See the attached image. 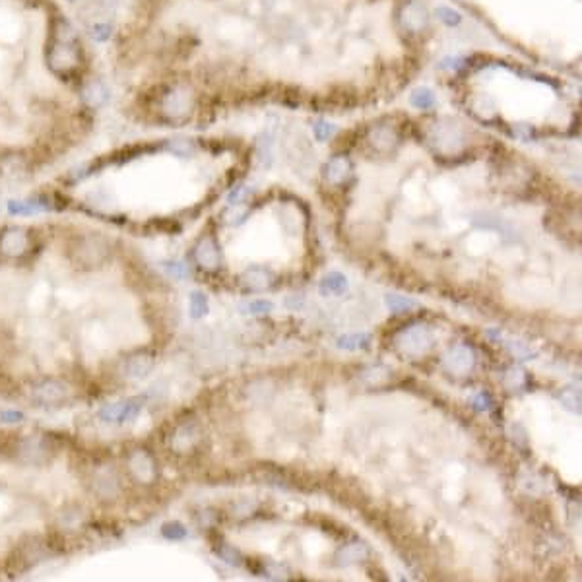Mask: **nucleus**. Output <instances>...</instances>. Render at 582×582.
<instances>
[{"instance_id":"obj_1","label":"nucleus","mask_w":582,"mask_h":582,"mask_svg":"<svg viewBox=\"0 0 582 582\" xmlns=\"http://www.w3.org/2000/svg\"><path fill=\"white\" fill-rule=\"evenodd\" d=\"M45 65L51 74L70 80L80 74L83 66V49L72 22L65 16H53L45 43Z\"/></svg>"},{"instance_id":"obj_2","label":"nucleus","mask_w":582,"mask_h":582,"mask_svg":"<svg viewBox=\"0 0 582 582\" xmlns=\"http://www.w3.org/2000/svg\"><path fill=\"white\" fill-rule=\"evenodd\" d=\"M74 260L80 262L82 266L93 268V266H102L105 260L109 259V243L103 239L102 235H82L76 247L72 249Z\"/></svg>"},{"instance_id":"obj_3","label":"nucleus","mask_w":582,"mask_h":582,"mask_svg":"<svg viewBox=\"0 0 582 582\" xmlns=\"http://www.w3.org/2000/svg\"><path fill=\"white\" fill-rule=\"evenodd\" d=\"M396 342L400 351H404L406 355H412V357H419V355H426L427 351L433 348L435 336L431 328L426 324H414L404 332H400Z\"/></svg>"},{"instance_id":"obj_4","label":"nucleus","mask_w":582,"mask_h":582,"mask_svg":"<svg viewBox=\"0 0 582 582\" xmlns=\"http://www.w3.org/2000/svg\"><path fill=\"white\" fill-rule=\"evenodd\" d=\"M90 485H92V493L99 501L117 499L120 493L119 471L111 464H102L92 471Z\"/></svg>"},{"instance_id":"obj_5","label":"nucleus","mask_w":582,"mask_h":582,"mask_svg":"<svg viewBox=\"0 0 582 582\" xmlns=\"http://www.w3.org/2000/svg\"><path fill=\"white\" fill-rule=\"evenodd\" d=\"M194 107V93L186 86H175L161 97V113L169 120H183Z\"/></svg>"},{"instance_id":"obj_6","label":"nucleus","mask_w":582,"mask_h":582,"mask_svg":"<svg viewBox=\"0 0 582 582\" xmlns=\"http://www.w3.org/2000/svg\"><path fill=\"white\" fill-rule=\"evenodd\" d=\"M29 394L41 406H60L70 398V387L58 379H43L31 385Z\"/></svg>"},{"instance_id":"obj_7","label":"nucleus","mask_w":582,"mask_h":582,"mask_svg":"<svg viewBox=\"0 0 582 582\" xmlns=\"http://www.w3.org/2000/svg\"><path fill=\"white\" fill-rule=\"evenodd\" d=\"M80 102L86 109L99 111L111 102V88L102 78H88L80 86Z\"/></svg>"},{"instance_id":"obj_8","label":"nucleus","mask_w":582,"mask_h":582,"mask_svg":"<svg viewBox=\"0 0 582 582\" xmlns=\"http://www.w3.org/2000/svg\"><path fill=\"white\" fill-rule=\"evenodd\" d=\"M16 458L22 464H28V466H39V464L47 462V458H49L47 439L39 437V435L22 437L16 443Z\"/></svg>"},{"instance_id":"obj_9","label":"nucleus","mask_w":582,"mask_h":582,"mask_svg":"<svg viewBox=\"0 0 582 582\" xmlns=\"http://www.w3.org/2000/svg\"><path fill=\"white\" fill-rule=\"evenodd\" d=\"M29 243H31V237H29L28 229H24V227H8L0 235V252L4 257L16 259V257H22V254L28 252Z\"/></svg>"},{"instance_id":"obj_10","label":"nucleus","mask_w":582,"mask_h":582,"mask_svg":"<svg viewBox=\"0 0 582 582\" xmlns=\"http://www.w3.org/2000/svg\"><path fill=\"white\" fill-rule=\"evenodd\" d=\"M127 468H129L130 476L140 483H152L156 480V460L152 458V454L142 448H136L129 454Z\"/></svg>"},{"instance_id":"obj_11","label":"nucleus","mask_w":582,"mask_h":582,"mask_svg":"<svg viewBox=\"0 0 582 582\" xmlns=\"http://www.w3.org/2000/svg\"><path fill=\"white\" fill-rule=\"evenodd\" d=\"M433 144L441 152L453 154L462 148L464 136L460 129L453 122H439L433 129Z\"/></svg>"},{"instance_id":"obj_12","label":"nucleus","mask_w":582,"mask_h":582,"mask_svg":"<svg viewBox=\"0 0 582 582\" xmlns=\"http://www.w3.org/2000/svg\"><path fill=\"white\" fill-rule=\"evenodd\" d=\"M156 367V357L152 353H134L122 361V375L130 380H142Z\"/></svg>"},{"instance_id":"obj_13","label":"nucleus","mask_w":582,"mask_h":582,"mask_svg":"<svg viewBox=\"0 0 582 582\" xmlns=\"http://www.w3.org/2000/svg\"><path fill=\"white\" fill-rule=\"evenodd\" d=\"M444 367L454 373V375H466L470 373L474 363H476V355L468 346H454L453 350L446 351L444 355Z\"/></svg>"},{"instance_id":"obj_14","label":"nucleus","mask_w":582,"mask_h":582,"mask_svg":"<svg viewBox=\"0 0 582 582\" xmlns=\"http://www.w3.org/2000/svg\"><path fill=\"white\" fill-rule=\"evenodd\" d=\"M196 260L198 264L206 270H216L220 264V249L216 245L213 237H204L198 245H196Z\"/></svg>"},{"instance_id":"obj_15","label":"nucleus","mask_w":582,"mask_h":582,"mask_svg":"<svg viewBox=\"0 0 582 582\" xmlns=\"http://www.w3.org/2000/svg\"><path fill=\"white\" fill-rule=\"evenodd\" d=\"M198 439H200L198 426L196 423H185V426H181L175 431L173 439H171V446L175 448L177 453H186V451H191L194 444L198 443Z\"/></svg>"},{"instance_id":"obj_16","label":"nucleus","mask_w":582,"mask_h":582,"mask_svg":"<svg viewBox=\"0 0 582 582\" xmlns=\"http://www.w3.org/2000/svg\"><path fill=\"white\" fill-rule=\"evenodd\" d=\"M427 19H429L427 10L421 4H417V2H410L402 10V24L410 31H419V29L426 28Z\"/></svg>"},{"instance_id":"obj_17","label":"nucleus","mask_w":582,"mask_h":582,"mask_svg":"<svg viewBox=\"0 0 582 582\" xmlns=\"http://www.w3.org/2000/svg\"><path fill=\"white\" fill-rule=\"evenodd\" d=\"M348 289H350V282H348V277L343 276L342 272H328L321 280V284H318V291L324 297L342 296Z\"/></svg>"},{"instance_id":"obj_18","label":"nucleus","mask_w":582,"mask_h":582,"mask_svg":"<svg viewBox=\"0 0 582 582\" xmlns=\"http://www.w3.org/2000/svg\"><path fill=\"white\" fill-rule=\"evenodd\" d=\"M350 171L351 165L350 161H348V157H332V159L326 163V167H324V179H326L330 185H340V183H343V181L350 177Z\"/></svg>"},{"instance_id":"obj_19","label":"nucleus","mask_w":582,"mask_h":582,"mask_svg":"<svg viewBox=\"0 0 582 582\" xmlns=\"http://www.w3.org/2000/svg\"><path fill=\"white\" fill-rule=\"evenodd\" d=\"M272 284V276L266 268L260 266H252V268L245 270L243 274V286L249 287L252 291H264L266 287Z\"/></svg>"},{"instance_id":"obj_20","label":"nucleus","mask_w":582,"mask_h":582,"mask_svg":"<svg viewBox=\"0 0 582 582\" xmlns=\"http://www.w3.org/2000/svg\"><path fill=\"white\" fill-rule=\"evenodd\" d=\"M369 342L371 336L367 332H350L336 338V348L343 351H359L365 350Z\"/></svg>"},{"instance_id":"obj_21","label":"nucleus","mask_w":582,"mask_h":582,"mask_svg":"<svg viewBox=\"0 0 582 582\" xmlns=\"http://www.w3.org/2000/svg\"><path fill=\"white\" fill-rule=\"evenodd\" d=\"M396 132L392 130V127L388 124H382V127H377V129L371 132V144L375 146L380 152H388L396 146Z\"/></svg>"},{"instance_id":"obj_22","label":"nucleus","mask_w":582,"mask_h":582,"mask_svg":"<svg viewBox=\"0 0 582 582\" xmlns=\"http://www.w3.org/2000/svg\"><path fill=\"white\" fill-rule=\"evenodd\" d=\"M6 206H8V212L12 216H33V213L47 210V204L43 200H35V198H29V200H8Z\"/></svg>"},{"instance_id":"obj_23","label":"nucleus","mask_w":582,"mask_h":582,"mask_svg":"<svg viewBox=\"0 0 582 582\" xmlns=\"http://www.w3.org/2000/svg\"><path fill=\"white\" fill-rule=\"evenodd\" d=\"M385 305L390 313L394 314H402V313H410V311H416L419 303L416 299L407 296H400V293H387L385 296Z\"/></svg>"},{"instance_id":"obj_24","label":"nucleus","mask_w":582,"mask_h":582,"mask_svg":"<svg viewBox=\"0 0 582 582\" xmlns=\"http://www.w3.org/2000/svg\"><path fill=\"white\" fill-rule=\"evenodd\" d=\"M257 154H259V161L262 165H272V161H274V138H272V134L264 132L260 136L259 144H257Z\"/></svg>"},{"instance_id":"obj_25","label":"nucleus","mask_w":582,"mask_h":582,"mask_svg":"<svg viewBox=\"0 0 582 582\" xmlns=\"http://www.w3.org/2000/svg\"><path fill=\"white\" fill-rule=\"evenodd\" d=\"M369 555V549L365 547L363 544H350L343 547L342 551L338 553V559H340V565H351L355 561H361Z\"/></svg>"},{"instance_id":"obj_26","label":"nucleus","mask_w":582,"mask_h":582,"mask_svg":"<svg viewBox=\"0 0 582 582\" xmlns=\"http://www.w3.org/2000/svg\"><path fill=\"white\" fill-rule=\"evenodd\" d=\"M88 29H90V38H92L95 43H107L113 35V24L111 22H107V19L92 22Z\"/></svg>"},{"instance_id":"obj_27","label":"nucleus","mask_w":582,"mask_h":582,"mask_svg":"<svg viewBox=\"0 0 582 582\" xmlns=\"http://www.w3.org/2000/svg\"><path fill=\"white\" fill-rule=\"evenodd\" d=\"M188 311H191V316H193V318H202V316H206L208 311H210L208 297L204 296L202 291H193V293H191V299H188Z\"/></svg>"},{"instance_id":"obj_28","label":"nucleus","mask_w":582,"mask_h":582,"mask_svg":"<svg viewBox=\"0 0 582 582\" xmlns=\"http://www.w3.org/2000/svg\"><path fill=\"white\" fill-rule=\"evenodd\" d=\"M410 103H412L416 109H431L435 103H437V97H435L433 90H429V88H417V90H414V93L410 95Z\"/></svg>"},{"instance_id":"obj_29","label":"nucleus","mask_w":582,"mask_h":582,"mask_svg":"<svg viewBox=\"0 0 582 582\" xmlns=\"http://www.w3.org/2000/svg\"><path fill=\"white\" fill-rule=\"evenodd\" d=\"M559 400H561V404H563L569 412H573V414H581V394L576 392V390H573V388H567V390H563L561 394H559Z\"/></svg>"},{"instance_id":"obj_30","label":"nucleus","mask_w":582,"mask_h":582,"mask_svg":"<svg viewBox=\"0 0 582 582\" xmlns=\"http://www.w3.org/2000/svg\"><path fill=\"white\" fill-rule=\"evenodd\" d=\"M218 555L222 557L225 563L233 565V567H239V565L243 563V555H241L239 549L229 544L220 545V547H218Z\"/></svg>"},{"instance_id":"obj_31","label":"nucleus","mask_w":582,"mask_h":582,"mask_svg":"<svg viewBox=\"0 0 582 582\" xmlns=\"http://www.w3.org/2000/svg\"><path fill=\"white\" fill-rule=\"evenodd\" d=\"M505 343H507L508 350L512 351L515 355H518V357H522V359H530V357L536 355V350H532L524 340H508Z\"/></svg>"},{"instance_id":"obj_32","label":"nucleus","mask_w":582,"mask_h":582,"mask_svg":"<svg viewBox=\"0 0 582 582\" xmlns=\"http://www.w3.org/2000/svg\"><path fill=\"white\" fill-rule=\"evenodd\" d=\"M140 410H142V402H140V400H129V402H122L119 423L132 421V419L140 414Z\"/></svg>"},{"instance_id":"obj_33","label":"nucleus","mask_w":582,"mask_h":582,"mask_svg":"<svg viewBox=\"0 0 582 582\" xmlns=\"http://www.w3.org/2000/svg\"><path fill=\"white\" fill-rule=\"evenodd\" d=\"M161 534H163V537H167V540H183V537H186V528L181 524V522H165L163 526H161Z\"/></svg>"},{"instance_id":"obj_34","label":"nucleus","mask_w":582,"mask_h":582,"mask_svg":"<svg viewBox=\"0 0 582 582\" xmlns=\"http://www.w3.org/2000/svg\"><path fill=\"white\" fill-rule=\"evenodd\" d=\"M435 16L441 22H444L446 26H458L460 19H462L460 12H456L454 8H448V6H439V8L435 10Z\"/></svg>"},{"instance_id":"obj_35","label":"nucleus","mask_w":582,"mask_h":582,"mask_svg":"<svg viewBox=\"0 0 582 582\" xmlns=\"http://www.w3.org/2000/svg\"><path fill=\"white\" fill-rule=\"evenodd\" d=\"M245 309H247L245 313L249 314H268L274 311V303L270 299H254V301L247 303Z\"/></svg>"},{"instance_id":"obj_36","label":"nucleus","mask_w":582,"mask_h":582,"mask_svg":"<svg viewBox=\"0 0 582 582\" xmlns=\"http://www.w3.org/2000/svg\"><path fill=\"white\" fill-rule=\"evenodd\" d=\"M524 382H526V373L522 369H518V367H512V369L507 371V375H505V385H507L510 390L512 388H522L524 387Z\"/></svg>"},{"instance_id":"obj_37","label":"nucleus","mask_w":582,"mask_h":582,"mask_svg":"<svg viewBox=\"0 0 582 582\" xmlns=\"http://www.w3.org/2000/svg\"><path fill=\"white\" fill-rule=\"evenodd\" d=\"M313 132H314V136H316V140L326 142V140H330L334 134H336V127L330 124V122H324V120H321V122H314Z\"/></svg>"},{"instance_id":"obj_38","label":"nucleus","mask_w":582,"mask_h":582,"mask_svg":"<svg viewBox=\"0 0 582 582\" xmlns=\"http://www.w3.org/2000/svg\"><path fill=\"white\" fill-rule=\"evenodd\" d=\"M247 216H249L247 208H243L241 204H235V206H232V210L225 213V222L229 225H241L247 220Z\"/></svg>"},{"instance_id":"obj_39","label":"nucleus","mask_w":582,"mask_h":582,"mask_svg":"<svg viewBox=\"0 0 582 582\" xmlns=\"http://www.w3.org/2000/svg\"><path fill=\"white\" fill-rule=\"evenodd\" d=\"M169 148H171V152H173V154H177V156L185 157L186 154H193L194 146H193V142H191V140L175 138V140H171Z\"/></svg>"},{"instance_id":"obj_40","label":"nucleus","mask_w":582,"mask_h":582,"mask_svg":"<svg viewBox=\"0 0 582 582\" xmlns=\"http://www.w3.org/2000/svg\"><path fill=\"white\" fill-rule=\"evenodd\" d=\"M120 410H122V404H107V406H103L99 410V417H102L103 421L115 423V421H119Z\"/></svg>"},{"instance_id":"obj_41","label":"nucleus","mask_w":582,"mask_h":582,"mask_svg":"<svg viewBox=\"0 0 582 582\" xmlns=\"http://www.w3.org/2000/svg\"><path fill=\"white\" fill-rule=\"evenodd\" d=\"M471 404H474V407H476L478 412H490L491 406H493V400H491V396L487 392L481 390V392L471 396Z\"/></svg>"},{"instance_id":"obj_42","label":"nucleus","mask_w":582,"mask_h":582,"mask_svg":"<svg viewBox=\"0 0 582 582\" xmlns=\"http://www.w3.org/2000/svg\"><path fill=\"white\" fill-rule=\"evenodd\" d=\"M462 65L464 63L460 56H444L443 60L439 63V68H441V70H446V72H454V70H460Z\"/></svg>"},{"instance_id":"obj_43","label":"nucleus","mask_w":582,"mask_h":582,"mask_svg":"<svg viewBox=\"0 0 582 582\" xmlns=\"http://www.w3.org/2000/svg\"><path fill=\"white\" fill-rule=\"evenodd\" d=\"M26 416L22 412H16V410H0V423H19L24 421Z\"/></svg>"},{"instance_id":"obj_44","label":"nucleus","mask_w":582,"mask_h":582,"mask_svg":"<svg viewBox=\"0 0 582 582\" xmlns=\"http://www.w3.org/2000/svg\"><path fill=\"white\" fill-rule=\"evenodd\" d=\"M247 193H249V188L245 185H237L235 188H233L232 193H229V196H227V204L229 206H235V204H241L243 200H245V196H247Z\"/></svg>"},{"instance_id":"obj_45","label":"nucleus","mask_w":582,"mask_h":582,"mask_svg":"<svg viewBox=\"0 0 582 582\" xmlns=\"http://www.w3.org/2000/svg\"><path fill=\"white\" fill-rule=\"evenodd\" d=\"M165 268L171 276L175 277H185L186 274H188V268H186L183 262H165Z\"/></svg>"},{"instance_id":"obj_46","label":"nucleus","mask_w":582,"mask_h":582,"mask_svg":"<svg viewBox=\"0 0 582 582\" xmlns=\"http://www.w3.org/2000/svg\"><path fill=\"white\" fill-rule=\"evenodd\" d=\"M286 305L289 307L291 311H296V309H301V307H303V297H301V296L287 297V299H286Z\"/></svg>"},{"instance_id":"obj_47","label":"nucleus","mask_w":582,"mask_h":582,"mask_svg":"<svg viewBox=\"0 0 582 582\" xmlns=\"http://www.w3.org/2000/svg\"><path fill=\"white\" fill-rule=\"evenodd\" d=\"M31 2H33V0H31Z\"/></svg>"}]
</instances>
